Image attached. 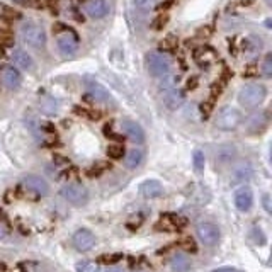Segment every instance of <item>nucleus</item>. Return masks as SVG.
I'll return each mask as SVG.
<instances>
[{"label":"nucleus","instance_id":"obj_27","mask_svg":"<svg viewBox=\"0 0 272 272\" xmlns=\"http://www.w3.org/2000/svg\"><path fill=\"white\" fill-rule=\"evenodd\" d=\"M192 165H194V170L196 172H202L204 170V165H206V158L204 153L201 150H196L194 155H192Z\"/></svg>","mask_w":272,"mask_h":272},{"label":"nucleus","instance_id":"obj_15","mask_svg":"<svg viewBox=\"0 0 272 272\" xmlns=\"http://www.w3.org/2000/svg\"><path fill=\"white\" fill-rule=\"evenodd\" d=\"M85 89H87V92H89V97L97 102H108L109 99H111L109 92L95 80H85Z\"/></svg>","mask_w":272,"mask_h":272},{"label":"nucleus","instance_id":"obj_12","mask_svg":"<svg viewBox=\"0 0 272 272\" xmlns=\"http://www.w3.org/2000/svg\"><path fill=\"white\" fill-rule=\"evenodd\" d=\"M185 225H187V219L181 215H175V213H167V215L162 216L160 221H158V228L168 230V232L184 228Z\"/></svg>","mask_w":272,"mask_h":272},{"label":"nucleus","instance_id":"obj_43","mask_svg":"<svg viewBox=\"0 0 272 272\" xmlns=\"http://www.w3.org/2000/svg\"><path fill=\"white\" fill-rule=\"evenodd\" d=\"M213 272H243V271L236 269V267H230V266H226V267H219V269H215Z\"/></svg>","mask_w":272,"mask_h":272},{"label":"nucleus","instance_id":"obj_16","mask_svg":"<svg viewBox=\"0 0 272 272\" xmlns=\"http://www.w3.org/2000/svg\"><path fill=\"white\" fill-rule=\"evenodd\" d=\"M250 177H252V167L249 162H240L238 165H235L232 172L233 184H245L247 181H250Z\"/></svg>","mask_w":272,"mask_h":272},{"label":"nucleus","instance_id":"obj_8","mask_svg":"<svg viewBox=\"0 0 272 272\" xmlns=\"http://www.w3.org/2000/svg\"><path fill=\"white\" fill-rule=\"evenodd\" d=\"M56 46H58V51H60L63 56H72V54L77 53L78 39H77V34L73 33V29H70V27H68L67 34H63V36H58Z\"/></svg>","mask_w":272,"mask_h":272},{"label":"nucleus","instance_id":"obj_49","mask_svg":"<svg viewBox=\"0 0 272 272\" xmlns=\"http://www.w3.org/2000/svg\"><path fill=\"white\" fill-rule=\"evenodd\" d=\"M109 272H123V271H119L118 267H112V266H111V269H109Z\"/></svg>","mask_w":272,"mask_h":272},{"label":"nucleus","instance_id":"obj_36","mask_svg":"<svg viewBox=\"0 0 272 272\" xmlns=\"http://www.w3.org/2000/svg\"><path fill=\"white\" fill-rule=\"evenodd\" d=\"M106 168H108V165H106V163H97V165H94V167L89 168L87 175H89V177H94V175H101L102 170H106Z\"/></svg>","mask_w":272,"mask_h":272},{"label":"nucleus","instance_id":"obj_37","mask_svg":"<svg viewBox=\"0 0 272 272\" xmlns=\"http://www.w3.org/2000/svg\"><path fill=\"white\" fill-rule=\"evenodd\" d=\"M223 87H225V85H223V82H215V84L211 85V102L215 101V99L218 97L219 94H221Z\"/></svg>","mask_w":272,"mask_h":272},{"label":"nucleus","instance_id":"obj_3","mask_svg":"<svg viewBox=\"0 0 272 272\" xmlns=\"http://www.w3.org/2000/svg\"><path fill=\"white\" fill-rule=\"evenodd\" d=\"M242 119V112L238 109L226 106L216 116V128L221 129V131H233V129H236L240 126Z\"/></svg>","mask_w":272,"mask_h":272},{"label":"nucleus","instance_id":"obj_46","mask_svg":"<svg viewBox=\"0 0 272 272\" xmlns=\"http://www.w3.org/2000/svg\"><path fill=\"white\" fill-rule=\"evenodd\" d=\"M184 247H185V249L189 250V252H191V250H192V252H194V250H196V245H194V242H192L191 238H185V242H184Z\"/></svg>","mask_w":272,"mask_h":272},{"label":"nucleus","instance_id":"obj_28","mask_svg":"<svg viewBox=\"0 0 272 272\" xmlns=\"http://www.w3.org/2000/svg\"><path fill=\"white\" fill-rule=\"evenodd\" d=\"M125 155V146L121 143H114V145H109L108 146V157L109 158H114V160H119L123 158Z\"/></svg>","mask_w":272,"mask_h":272},{"label":"nucleus","instance_id":"obj_34","mask_svg":"<svg viewBox=\"0 0 272 272\" xmlns=\"http://www.w3.org/2000/svg\"><path fill=\"white\" fill-rule=\"evenodd\" d=\"M0 44L2 46H14V36L5 29H0Z\"/></svg>","mask_w":272,"mask_h":272},{"label":"nucleus","instance_id":"obj_10","mask_svg":"<svg viewBox=\"0 0 272 272\" xmlns=\"http://www.w3.org/2000/svg\"><path fill=\"white\" fill-rule=\"evenodd\" d=\"M22 185L27 189V191L34 192L36 196H46L48 192H50V185H48V182L44 181L43 177L34 175V174L26 175L22 181Z\"/></svg>","mask_w":272,"mask_h":272},{"label":"nucleus","instance_id":"obj_31","mask_svg":"<svg viewBox=\"0 0 272 272\" xmlns=\"http://www.w3.org/2000/svg\"><path fill=\"white\" fill-rule=\"evenodd\" d=\"M136 9L143 10V12H148V10L155 9L158 5V0H135Z\"/></svg>","mask_w":272,"mask_h":272},{"label":"nucleus","instance_id":"obj_40","mask_svg":"<svg viewBox=\"0 0 272 272\" xmlns=\"http://www.w3.org/2000/svg\"><path fill=\"white\" fill-rule=\"evenodd\" d=\"M242 48H243V50H247V48H250V43H249V39H247V41H243V46H242ZM252 48H254V50H255V51H259L260 48H262V41H260V39L257 41V39H255V44H254Z\"/></svg>","mask_w":272,"mask_h":272},{"label":"nucleus","instance_id":"obj_44","mask_svg":"<svg viewBox=\"0 0 272 272\" xmlns=\"http://www.w3.org/2000/svg\"><path fill=\"white\" fill-rule=\"evenodd\" d=\"M7 233H9V228H7V225L3 221H0V240L5 238Z\"/></svg>","mask_w":272,"mask_h":272},{"label":"nucleus","instance_id":"obj_21","mask_svg":"<svg viewBox=\"0 0 272 272\" xmlns=\"http://www.w3.org/2000/svg\"><path fill=\"white\" fill-rule=\"evenodd\" d=\"M235 155H236V148L233 145H221L216 150V162L218 163H230L235 158Z\"/></svg>","mask_w":272,"mask_h":272},{"label":"nucleus","instance_id":"obj_11","mask_svg":"<svg viewBox=\"0 0 272 272\" xmlns=\"http://www.w3.org/2000/svg\"><path fill=\"white\" fill-rule=\"evenodd\" d=\"M233 201H235V206L238 211H242V213L249 211L254 204L252 189H250L249 185H242V187H238L235 192V196H233Z\"/></svg>","mask_w":272,"mask_h":272},{"label":"nucleus","instance_id":"obj_38","mask_svg":"<svg viewBox=\"0 0 272 272\" xmlns=\"http://www.w3.org/2000/svg\"><path fill=\"white\" fill-rule=\"evenodd\" d=\"M211 111H213V102L211 101L202 102V104H201V114H202V118L208 119L209 114H211Z\"/></svg>","mask_w":272,"mask_h":272},{"label":"nucleus","instance_id":"obj_13","mask_svg":"<svg viewBox=\"0 0 272 272\" xmlns=\"http://www.w3.org/2000/svg\"><path fill=\"white\" fill-rule=\"evenodd\" d=\"M121 129H123V133H125L131 141H135V143L141 145L145 141V131L138 123L125 119V121L121 123Z\"/></svg>","mask_w":272,"mask_h":272},{"label":"nucleus","instance_id":"obj_2","mask_svg":"<svg viewBox=\"0 0 272 272\" xmlns=\"http://www.w3.org/2000/svg\"><path fill=\"white\" fill-rule=\"evenodd\" d=\"M20 36H22L24 43L31 48H43L46 43L44 29L36 22H24L20 27Z\"/></svg>","mask_w":272,"mask_h":272},{"label":"nucleus","instance_id":"obj_5","mask_svg":"<svg viewBox=\"0 0 272 272\" xmlns=\"http://www.w3.org/2000/svg\"><path fill=\"white\" fill-rule=\"evenodd\" d=\"M196 233H198V238L201 240L204 245L213 247L219 242V236H221V232H219L218 225L211 221H202L196 226Z\"/></svg>","mask_w":272,"mask_h":272},{"label":"nucleus","instance_id":"obj_14","mask_svg":"<svg viewBox=\"0 0 272 272\" xmlns=\"http://www.w3.org/2000/svg\"><path fill=\"white\" fill-rule=\"evenodd\" d=\"M85 10H87V14L92 19H102V17L108 16L109 3L108 0H87Z\"/></svg>","mask_w":272,"mask_h":272},{"label":"nucleus","instance_id":"obj_45","mask_svg":"<svg viewBox=\"0 0 272 272\" xmlns=\"http://www.w3.org/2000/svg\"><path fill=\"white\" fill-rule=\"evenodd\" d=\"M198 77H191V78H189V80H187V89H189V91H192V89H196V87H198Z\"/></svg>","mask_w":272,"mask_h":272},{"label":"nucleus","instance_id":"obj_6","mask_svg":"<svg viewBox=\"0 0 272 272\" xmlns=\"http://www.w3.org/2000/svg\"><path fill=\"white\" fill-rule=\"evenodd\" d=\"M146 67L153 77H163L170 73V61L163 53H150L146 56Z\"/></svg>","mask_w":272,"mask_h":272},{"label":"nucleus","instance_id":"obj_4","mask_svg":"<svg viewBox=\"0 0 272 272\" xmlns=\"http://www.w3.org/2000/svg\"><path fill=\"white\" fill-rule=\"evenodd\" d=\"M61 196L67 202H70L72 206H80L87 204L89 201V191L82 184H67L61 187Z\"/></svg>","mask_w":272,"mask_h":272},{"label":"nucleus","instance_id":"obj_29","mask_svg":"<svg viewBox=\"0 0 272 272\" xmlns=\"http://www.w3.org/2000/svg\"><path fill=\"white\" fill-rule=\"evenodd\" d=\"M0 9H2V14H3V17H5V19L17 20V19H20V17H22V14H20L19 10L14 9V7H10V5H7V3H3Z\"/></svg>","mask_w":272,"mask_h":272},{"label":"nucleus","instance_id":"obj_9","mask_svg":"<svg viewBox=\"0 0 272 272\" xmlns=\"http://www.w3.org/2000/svg\"><path fill=\"white\" fill-rule=\"evenodd\" d=\"M267 125H269V114H267V111H259L247 119V133L259 135V133L266 131Z\"/></svg>","mask_w":272,"mask_h":272},{"label":"nucleus","instance_id":"obj_32","mask_svg":"<svg viewBox=\"0 0 272 272\" xmlns=\"http://www.w3.org/2000/svg\"><path fill=\"white\" fill-rule=\"evenodd\" d=\"M168 24V14H158L157 17L153 19V22H151V26H153V29H157V31H162L163 29L165 26Z\"/></svg>","mask_w":272,"mask_h":272},{"label":"nucleus","instance_id":"obj_30","mask_svg":"<svg viewBox=\"0 0 272 272\" xmlns=\"http://www.w3.org/2000/svg\"><path fill=\"white\" fill-rule=\"evenodd\" d=\"M77 272H101V269H99V266L95 262L84 260V262L77 264Z\"/></svg>","mask_w":272,"mask_h":272},{"label":"nucleus","instance_id":"obj_20","mask_svg":"<svg viewBox=\"0 0 272 272\" xmlns=\"http://www.w3.org/2000/svg\"><path fill=\"white\" fill-rule=\"evenodd\" d=\"M12 60H14V63L19 68H22V70H33V67H34L33 58H31L24 50H20V48H16V50L12 51Z\"/></svg>","mask_w":272,"mask_h":272},{"label":"nucleus","instance_id":"obj_23","mask_svg":"<svg viewBox=\"0 0 272 272\" xmlns=\"http://www.w3.org/2000/svg\"><path fill=\"white\" fill-rule=\"evenodd\" d=\"M143 157L145 153L141 150H138V148H133V150H129L128 153H126L125 157V165L128 168H136L141 165V162H143Z\"/></svg>","mask_w":272,"mask_h":272},{"label":"nucleus","instance_id":"obj_24","mask_svg":"<svg viewBox=\"0 0 272 272\" xmlns=\"http://www.w3.org/2000/svg\"><path fill=\"white\" fill-rule=\"evenodd\" d=\"M177 37L174 36V34H168V36H165L163 39L158 43V50L163 51V53H172V51L177 50Z\"/></svg>","mask_w":272,"mask_h":272},{"label":"nucleus","instance_id":"obj_22","mask_svg":"<svg viewBox=\"0 0 272 272\" xmlns=\"http://www.w3.org/2000/svg\"><path fill=\"white\" fill-rule=\"evenodd\" d=\"M170 267L174 272H187L191 269V259L185 254H175L170 259Z\"/></svg>","mask_w":272,"mask_h":272},{"label":"nucleus","instance_id":"obj_25","mask_svg":"<svg viewBox=\"0 0 272 272\" xmlns=\"http://www.w3.org/2000/svg\"><path fill=\"white\" fill-rule=\"evenodd\" d=\"M177 84H179V75L167 73V75H163L160 80V91L168 92V91H172V89L177 87Z\"/></svg>","mask_w":272,"mask_h":272},{"label":"nucleus","instance_id":"obj_50","mask_svg":"<svg viewBox=\"0 0 272 272\" xmlns=\"http://www.w3.org/2000/svg\"><path fill=\"white\" fill-rule=\"evenodd\" d=\"M0 272H7V267L3 264H0Z\"/></svg>","mask_w":272,"mask_h":272},{"label":"nucleus","instance_id":"obj_48","mask_svg":"<svg viewBox=\"0 0 272 272\" xmlns=\"http://www.w3.org/2000/svg\"><path fill=\"white\" fill-rule=\"evenodd\" d=\"M250 2H254V0H242L240 5H250Z\"/></svg>","mask_w":272,"mask_h":272},{"label":"nucleus","instance_id":"obj_42","mask_svg":"<svg viewBox=\"0 0 272 272\" xmlns=\"http://www.w3.org/2000/svg\"><path fill=\"white\" fill-rule=\"evenodd\" d=\"M198 36L199 37H209L211 36V29H209V27H201V29L198 31Z\"/></svg>","mask_w":272,"mask_h":272},{"label":"nucleus","instance_id":"obj_1","mask_svg":"<svg viewBox=\"0 0 272 272\" xmlns=\"http://www.w3.org/2000/svg\"><path fill=\"white\" fill-rule=\"evenodd\" d=\"M266 97H267V89H266V85H262V84L245 85V87L238 92V102H240V106L245 109L259 108Z\"/></svg>","mask_w":272,"mask_h":272},{"label":"nucleus","instance_id":"obj_47","mask_svg":"<svg viewBox=\"0 0 272 272\" xmlns=\"http://www.w3.org/2000/svg\"><path fill=\"white\" fill-rule=\"evenodd\" d=\"M262 202H264V206H266V209H267V211H272V208H271V196L269 194H266V196H264V199H262Z\"/></svg>","mask_w":272,"mask_h":272},{"label":"nucleus","instance_id":"obj_7","mask_svg":"<svg viewBox=\"0 0 272 272\" xmlns=\"http://www.w3.org/2000/svg\"><path fill=\"white\" fill-rule=\"evenodd\" d=\"M72 245H73L78 252H89V250L95 245V235L91 230L80 228L73 233V236H72Z\"/></svg>","mask_w":272,"mask_h":272},{"label":"nucleus","instance_id":"obj_17","mask_svg":"<svg viewBox=\"0 0 272 272\" xmlns=\"http://www.w3.org/2000/svg\"><path fill=\"white\" fill-rule=\"evenodd\" d=\"M140 194L146 199L160 198V196L163 194V187H162V184L158 181L150 179V181H145L143 184L140 185Z\"/></svg>","mask_w":272,"mask_h":272},{"label":"nucleus","instance_id":"obj_35","mask_svg":"<svg viewBox=\"0 0 272 272\" xmlns=\"http://www.w3.org/2000/svg\"><path fill=\"white\" fill-rule=\"evenodd\" d=\"M262 72L266 77H271L272 75V54H266V58H264V63H262Z\"/></svg>","mask_w":272,"mask_h":272},{"label":"nucleus","instance_id":"obj_41","mask_svg":"<svg viewBox=\"0 0 272 272\" xmlns=\"http://www.w3.org/2000/svg\"><path fill=\"white\" fill-rule=\"evenodd\" d=\"M61 31H68V27L65 26V24H61V22H54L53 24V33H61Z\"/></svg>","mask_w":272,"mask_h":272},{"label":"nucleus","instance_id":"obj_33","mask_svg":"<svg viewBox=\"0 0 272 272\" xmlns=\"http://www.w3.org/2000/svg\"><path fill=\"white\" fill-rule=\"evenodd\" d=\"M123 259V254H109V255H102L101 257V262H104L106 266H116L119 260Z\"/></svg>","mask_w":272,"mask_h":272},{"label":"nucleus","instance_id":"obj_26","mask_svg":"<svg viewBox=\"0 0 272 272\" xmlns=\"http://www.w3.org/2000/svg\"><path fill=\"white\" fill-rule=\"evenodd\" d=\"M194 56H196V61H198V63H201L202 60H206V65H208V61H211L213 58H216V53L209 46H202L196 51Z\"/></svg>","mask_w":272,"mask_h":272},{"label":"nucleus","instance_id":"obj_39","mask_svg":"<svg viewBox=\"0 0 272 272\" xmlns=\"http://www.w3.org/2000/svg\"><path fill=\"white\" fill-rule=\"evenodd\" d=\"M255 75H257V67H255V63L247 65L245 70H243V77L250 78V77H255Z\"/></svg>","mask_w":272,"mask_h":272},{"label":"nucleus","instance_id":"obj_18","mask_svg":"<svg viewBox=\"0 0 272 272\" xmlns=\"http://www.w3.org/2000/svg\"><path fill=\"white\" fill-rule=\"evenodd\" d=\"M2 80H3V84L9 89H12V91H17V89L20 87V84H22V77H20V73L14 67H3Z\"/></svg>","mask_w":272,"mask_h":272},{"label":"nucleus","instance_id":"obj_19","mask_svg":"<svg viewBox=\"0 0 272 272\" xmlns=\"http://www.w3.org/2000/svg\"><path fill=\"white\" fill-rule=\"evenodd\" d=\"M184 92L179 91V89H172V91L165 92L163 95V104L167 106L168 109H172V111H175V109H179L182 104H184Z\"/></svg>","mask_w":272,"mask_h":272}]
</instances>
